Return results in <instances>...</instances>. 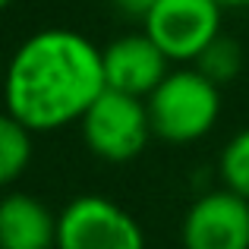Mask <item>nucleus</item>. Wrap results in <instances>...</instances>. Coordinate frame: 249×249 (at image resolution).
Returning <instances> with one entry per match:
<instances>
[{
	"label": "nucleus",
	"instance_id": "obj_11",
	"mask_svg": "<svg viewBox=\"0 0 249 249\" xmlns=\"http://www.w3.org/2000/svg\"><path fill=\"white\" fill-rule=\"evenodd\" d=\"M218 177L224 183V189H231V193H237L240 199L249 202V126L233 133L227 139V145L221 148Z\"/></svg>",
	"mask_w": 249,
	"mask_h": 249
},
{
	"label": "nucleus",
	"instance_id": "obj_9",
	"mask_svg": "<svg viewBox=\"0 0 249 249\" xmlns=\"http://www.w3.org/2000/svg\"><path fill=\"white\" fill-rule=\"evenodd\" d=\"M32 129H25L13 114L0 110V193L10 189L25 177L35 158V139Z\"/></svg>",
	"mask_w": 249,
	"mask_h": 249
},
{
	"label": "nucleus",
	"instance_id": "obj_7",
	"mask_svg": "<svg viewBox=\"0 0 249 249\" xmlns=\"http://www.w3.org/2000/svg\"><path fill=\"white\" fill-rule=\"evenodd\" d=\"M101 63L107 89L133 98H148L170 73V60L145 32L114 38L101 51Z\"/></svg>",
	"mask_w": 249,
	"mask_h": 249
},
{
	"label": "nucleus",
	"instance_id": "obj_2",
	"mask_svg": "<svg viewBox=\"0 0 249 249\" xmlns=\"http://www.w3.org/2000/svg\"><path fill=\"white\" fill-rule=\"evenodd\" d=\"M155 139L170 145H193L205 139L221 120V85L196 67H177L145 98Z\"/></svg>",
	"mask_w": 249,
	"mask_h": 249
},
{
	"label": "nucleus",
	"instance_id": "obj_8",
	"mask_svg": "<svg viewBox=\"0 0 249 249\" xmlns=\"http://www.w3.org/2000/svg\"><path fill=\"white\" fill-rule=\"evenodd\" d=\"M0 249H57V212L32 193L0 196Z\"/></svg>",
	"mask_w": 249,
	"mask_h": 249
},
{
	"label": "nucleus",
	"instance_id": "obj_15",
	"mask_svg": "<svg viewBox=\"0 0 249 249\" xmlns=\"http://www.w3.org/2000/svg\"><path fill=\"white\" fill-rule=\"evenodd\" d=\"M10 3H13V0H0V13H3V10H6Z\"/></svg>",
	"mask_w": 249,
	"mask_h": 249
},
{
	"label": "nucleus",
	"instance_id": "obj_10",
	"mask_svg": "<svg viewBox=\"0 0 249 249\" xmlns=\"http://www.w3.org/2000/svg\"><path fill=\"white\" fill-rule=\"evenodd\" d=\"M202 76H208L214 85H224V82H233L243 70V48H240L233 38L227 35H218L205 51L202 57L193 63Z\"/></svg>",
	"mask_w": 249,
	"mask_h": 249
},
{
	"label": "nucleus",
	"instance_id": "obj_1",
	"mask_svg": "<svg viewBox=\"0 0 249 249\" xmlns=\"http://www.w3.org/2000/svg\"><path fill=\"white\" fill-rule=\"evenodd\" d=\"M107 89L101 48L82 32L41 29L6 60L3 110L32 133H57L79 123Z\"/></svg>",
	"mask_w": 249,
	"mask_h": 249
},
{
	"label": "nucleus",
	"instance_id": "obj_13",
	"mask_svg": "<svg viewBox=\"0 0 249 249\" xmlns=\"http://www.w3.org/2000/svg\"><path fill=\"white\" fill-rule=\"evenodd\" d=\"M224 10H243V6H249V0H218Z\"/></svg>",
	"mask_w": 249,
	"mask_h": 249
},
{
	"label": "nucleus",
	"instance_id": "obj_12",
	"mask_svg": "<svg viewBox=\"0 0 249 249\" xmlns=\"http://www.w3.org/2000/svg\"><path fill=\"white\" fill-rule=\"evenodd\" d=\"M110 3H114L120 13L133 16V19H145V13L155 6V0H110Z\"/></svg>",
	"mask_w": 249,
	"mask_h": 249
},
{
	"label": "nucleus",
	"instance_id": "obj_6",
	"mask_svg": "<svg viewBox=\"0 0 249 249\" xmlns=\"http://www.w3.org/2000/svg\"><path fill=\"white\" fill-rule=\"evenodd\" d=\"M183 249H249V202L231 189H208L186 208Z\"/></svg>",
	"mask_w": 249,
	"mask_h": 249
},
{
	"label": "nucleus",
	"instance_id": "obj_4",
	"mask_svg": "<svg viewBox=\"0 0 249 249\" xmlns=\"http://www.w3.org/2000/svg\"><path fill=\"white\" fill-rule=\"evenodd\" d=\"M57 249H148L133 212L101 193H82L57 212Z\"/></svg>",
	"mask_w": 249,
	"mask_h": 249
},
{
	"label": "nucleus",
	"instance_id": "obj_3",
	"mask_svg": "<svg viewBox=\"0 0 249 249\" xmlns=\"http://www.w3.org/2000/svg\"><path fill=\"white\" fill-rule=\"evenodd\" d=\"M79 129L85 148L107 164H126L139 158L155 136L145 98H133L110 89H104L85 110Z\"/></svg>",
	"mask_w": 249,
	"mask_h": 249
},
{
	"label": "nucleus",
	"instance_id": "obj_14",
	"mask_svg": "<svg viewBox=\"0 0 249 249\" xmlns=\"http://www.w3.org/2000/svg\"><path fill=\"white\" fill-rule=\"evenodd\" d=\"M3 79H6V60L0 57V91H3Z\"/></svg>",
	"mask_w": 249,
	"mask_h": 249
},
{
	"label": "nucleus",
	"instance_id": "obj_5",
	"mask_svg": "<svg viewBox=\"0 0 249 249\" xmlns=\"http://www.w3.org/2000/svg\"><path fill=\"white\" fill-rule=\"evenodd\" d=\"M224 6L218 0H155L142 19V32L164 51L170 63H196L221 35Z\"/></svg>",
	"mask_w": 249,
	"mask_h": 249
}]
</instances>
